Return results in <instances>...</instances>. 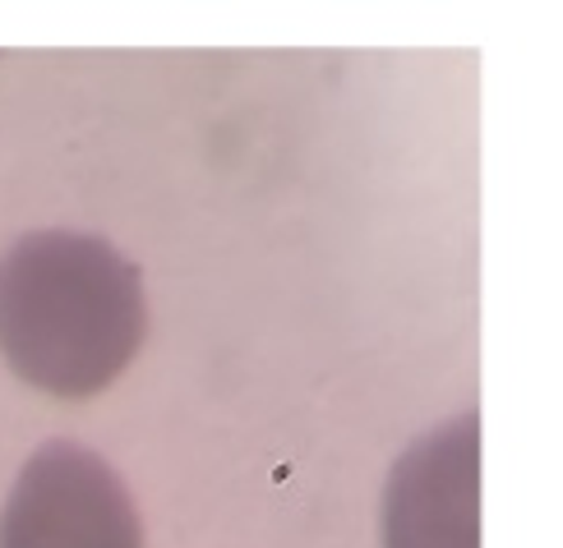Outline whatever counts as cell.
<instances>
[{
    "mask_svg": "<svg viewBox=\"0 0 563 548\" xmlns=\"http://www.w3.org/2000/svg\"><path fill=\"white\" fill-rule=\"evenodd\" d=\"M0 548H139V516L98 451L46 443L5 503Z\"/></svg>",
    "mask_w": 563,
    "mask_h": 548,
    "instance_id": "cell-2",
    "label": "cell"
},
{
    "mask_svg": "<svg viewBox=\"0 0 563 548\" xmlns=\"http://www.w3.org/2000/svg\"><path fill=\"white\" fill-rule=\"evenodd\" d=\"M476 443V420H457L397 461L384 503L388 548H481Z\"/></svg>",
    "mask_w": 563,
    "mask_h": 548,
    "instance_id": "cell-3",
    "label": "cell"
},
{
    "mask_svg": "<svg viewBox=\"0 0 563 548\" xmlns=\"http://www.w3.org/2000/svg\"><path fill=\"white\" fill-rule=\"evenodd\" d=\"M144 342L139 268L92 235L42 231L0 254V355L52 396H92Z\"/></svg>",
    "mask_w": 563,
    "mask_h": 548,
    "instance_id": "cell-1",
    "label": "cell"
}]
</instances>
